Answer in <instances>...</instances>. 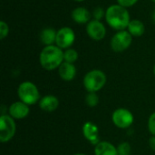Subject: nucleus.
<instances>
[{"instance_id": "1", "label": "nucleus", "mask_w": 155, "mask_h": 155, "mask_svg": "<svg viewBox=\"0 0 155 155\" xmlns=\"http://www.w3.org/2000/svg\"><path fill=\"white\" fill-rule=\"evenodd\" d=\"M105 21L113 29L116 31L125 30L131 21L130 14L127 8L114 4L105 10Z\"/></svg>"}, {"instance_id": "2", "label": "nucleus", "mask_w": 155, "mask_h": 155, "mask_svg": "<svg viewBox=\"0 0 155 155\" xmlns=\"http://www.w3.org/2000/svg\"><path fill=\"white\" fill-rule=\"evenodd\" d=\"M39 62L41 66L47 71L58 69L64 62V50L56 45L45 46L40 53Z\"/></svg>"}, {"instance_id": "3", "label": "nucleus", "mask_w": 155, "mask_h": 155, "mask_svg": "<svg viewBox=\"0 0 155 155\" xmlns=\"http://www.w3.org/2000/svg\"><path fill=\"white\" fill-rule=\"evenodd\" d=\"M107 81L106 74L99 69L89 71L84 77L83 83L88 93H97L102 90Z\"/></svg>"}, {"instance_id": "4", "label": "nucleus", "mask_w": 155, "mask_h": 155, "mask_svg": "<svg viewBox=\"0 0 155 155\" xmlns=\"http://www.w3.org/2000/svg\"><path fill=\"white\" fill-rule=\"evenodd\" d=\"M17 95L19 101H22L29 106L35 104L41 99L37 86L30 81H25L19 84L17 88Z\"/></svg>"}, {"instance_id": "5", "label": "nucleus", "mask_w": 155, "mask_h": 155, "mask_svg": "<svg viewBox=\"0 0 155 155\" xmlns=\"http://www.w3.org/2000/svg\"><path fill=\"white\" fill-rule=\"evenodd\" d=\"M16 132L15 119L9 114H1L0 116V142L8 143L13 139Z\"/></svg>"}, {"instance_id": "6", "label": "nucleus", "mask_w": 155, "mask_h": 155, "mask_svg": "<svg viewBox=\"0 0 155 155\" xmlns=\"http://www.w3.org/2000/svg\"><path fill=\"white\" fill-rule=\"evenodd\" d=\"M133 42V35L127 30L117 31L111 39V48L114 52L122 53L127 50Z\"/></svg>"}, {"instance_id": "7", "label": "nucleus", "mask_w": 155, "mask_h": 155, "mask_svg": "<svg viewBox=\"0 0 155 155\" xmlns=\"http://www.w3.org/2000/svg\"><path fill=\"white\" fill-rule=\"evenodd\" d=\"M134 117L131 111L125 108H118L114 111L112 114V121L114 124L120 129H127L134 123Z\"/></svg>"}, {"instance_id": "8", "label": "nucleus", "mask_w": 155, "mask_h": 155, "mask_svg": "<svg viewBox=\"0 0 155 155\" xmlns=\"http://www.w3.org/2000/svg\"><path fill=\"white\" fill-rule=\"evenodd\" d=\"M75 41V33L69 26L61 27L56 34L55 45L63 50L71 48Z\"/></svg>"}, {"instance_id": "9", "label": "nucleus", "mask_w": 155, "mask_h": 155, "mask_svg": "<svg viewBox=\"0 0 155 155\" xmlns=\"http://www.w3.org/2000/svg\"><path fill=\"white\" fill-rule=\"evenodd\" d=\"M86 33L93 40L100 41L105 37L106 28L101 21L93 19L86 25Z\"/></svg>"}, {"instance_id": "10", "label": "nucleus", "mask_w": 155, "mask_h": 155, "mask_svg": "<svg viewBox=\"0 0 155 155\" xmlns=\"http://www.w3.org/2000/svg\"><path fill=\"white\" fill-rule=\"evenodd\" d=\"M9 115L15 120H21L27 117L30 113L29 105L23 103L22 101H17L13 103L8 108Z\"/></svg>"}, {"instance_id": "11", "label": "nucleus", "mask_w": 155, "mask_h": 155, "mask_svg": "<svg viewBox=\"0 0 155 155\" xmlns=\"http://www.w3.org/2000/svg\"><path fill=\"white\" fill-rule=\"evenodd\" d=\"M83 134L84 136V138L90 142L92 144H98L101 140H100V136H99V128L98 126L93 123V122H86L84 125H83Z\"/></svg>"}, {"instance_id": "12", "label": "nucleus", "mask_w": 155, "mask_h": 155, "mask_svg": "<svg viewBox=\"0 0 155 155\" xmlns=\"http://www.w3.org/2000/svg\"><path fill=\"white\" fill-rule=\"evenodd\" d=\"M59 106V100L56 96L47 94L43 96L39 101V107L41 110L46 113L54 112Z\"/></svg>"}, {"instance_id": "13", "label": "nucleus", "mask_w": 155, "mask_h": 155, "mask_svg": "<svg viewBox=\"0 0 155 155\" xmlns=\"http://www.w3.org/2000/svg\"><path fill=\"white\" fill-rule=\"evenodd\" d=\"M58 74L62 80L70 82L76 76V67L74 64L64 62L58 68Z\"/></svg>"}, {"instance_id": "14", "label": "nucleus", "mask_w": 155, "mask_h": 155, "mask_svg": "<svg viewBox=\"0 0 155 155\" xmlns=\"http://www.w3.org/2000/svg\"><path fill=\"white\" fill-rule=\"evenodd\" d=\"M71 16L76 24H80V25L86 24L87 25L91 21L92 14L87 8L79 6V7L74 8L72 11Z\"/></svg>"}, {"instance_id": "15", "label": "nucleus", "mask_w": 155, "mask_h": 155, "mask_svg": "<svg viewBox=\"0 0 155 155\" xmlns=\"http://www.w3.org/2000/svg\"><path fill=\"white\" fill-rule=\"evenodd\" d=\"M94 155H118L117 148L109 142L101 141L95 145Z\"/></svg>"}, {"instance_id": "16", "label": "nucleus", "mask_w": 155, "mask_h": 155, "mask_svg": "<svg viewBox=\"0 0 155 155\" xmlns=\"http://www.w3.org/2000/svg\"><path fill=\"white\" fill-rule=\"evenodd\" d=\"M57 31L53 27H46L40 33V40L45 46L55 45Z\"/></svg>"}, {"instance_id": "17", "label": "nucleus", "mask_w": 155, "mask_h": 155, "mask_svg": "<svg viewBox=\"0 0 155 155\" xmlns=\"http://www.w3.org/2000/svg\"><path fill=\"white\" fill-rule=\"evenodd\" d=\"M127 31L133 35V37H140L145 33V25L141 20L133 19L129 23Z\"/></svg>"}, {"instance_id": "18", "label": "nucleus", "mask_w": 155, "mask_h": 155, "mask_svg": "<svg viewBox=\"0 0 155 155\" xmlns=\"http://www.w3.org/2000/svg\"><path fill=\"white\" fill-rule=\"evenodd\" d=\"M78 52L75 49L73 48H68L65 51H64V62L70 63V64H74V62L77 61L78 59Z\"/></svg>"}, {"instance_id": "19", "label": "nucleus", "mask_w": 155, "mask_h": 155, "mask_svg": "<svg viewBox=\"0 0 155 155\" xmlns=\"http://www.w3.org/2000/svg\"><path fill=\"white\" fill-rule=\"evenodd\" d=\"M85 104L89 107H95L99 104V96L97 93H88L85 96Z\"/></svg>"}, {"instance_id": "20", "label": "nucleus", "mask_w": 155, "mask_h": 155, "mask_svg": "<svg viewBox=\"0 0 155 155\" xmlns=\"http://www.w3.org/2000/svg\"><path fill=\"white\" fill-rule=\"evenodd\" d=\"M118 155H131V145L129 143L124 142L117 147Z\"/></svg>"}, {"instance_id": "21", "label": "nucleus", "mask_w": 155, "mask_h": 155, "mask_svg": "<svg viewBox=\"0 0 155 155\" xmlns=\"http://www.w3.org/2000/svg\"><path fill=\"white\" fill-rule=\"evenodd\" d=\"M92 15H93L94 20L101 21L104 17H105V11L104 10V8H102L100 6H97L96 8L94 9V11L92 13Z\"/></svg>"}, {"instance_id": "22", "label": "nucleus", "mask_w": 155, "mask_h": 155, "mask_svg": "<svg viewBox=\"0 0 155 155\" xmlns=\"http://www.w3.org/2000/svg\"><path fill=\"white\" fill-rule=\"evenodd\" d=\"M9 34V25L5 21H0V39H5Z\"/></svg>"}, {"instance_id": "23", "label": "nucleus", "mask_w": 155, "mask_h": 155, "mask_svg": "<svg viewBox=\"0 0 155 155\" xmlns=\"http://www.w3.org/2000/svg\"><path fill=\"white\" fill-rule=\"evenodd\" d=\"M148 129L152 135L155 136V113H153L148 120Z\"/></svg>"}, {"instance_id": "24", "label": "nucleus", "mask_w": 155, "mask_h": 155, "mask_svg": "<svg viewBox=\"0 0 155 155\" xmlns=\"http://www.w3.org/2000/svg\"><path fill=\"white\" fill-rule=\"evenodd\" d=\"M139 0H117V4L125 8H129L134 5Z\"/></svg>"}, {"instance_id": "25", "label": "nucleus", "mask_w": 155, "mask_h": 155, "mask_svg": "<svg viewBox=\"0 0 155 155\" xmlns=\"http://www.w3.org/2000/svg\"><path fill=\"white\" fill-rule=\"evenodd\" d=\"M149 145L151 147V149L153 151H155V136L153 135L150 139H149Z\"/></svg>"}, {"instance_id": "26", "label": "nucleus", "mask_w": 155, "mask_h": 155, "mask_svg": "<svg viewBox=\"0 0 155 155\" xmlns=\"http://www.w3.org/2000/svg\"><path fill=\"white\" fill-rule=\"evenodd\" d=\"M153 21L155 22V9L154 11H153Z\"/></svg>"}, {"instance_id": "27", "label": "nucleus", "mask_w": 155, "mask_h": 155, "mask_svg": "<svg viewBox=\"0 0 155 155\" xmlns=\"http://www.w3.org/2000/svg\"><path fill=\"white\" fill-rule=\"evenodd\" d=\"M74 1H75V2H79V3H81V2H84V1H85V0H74Z\"/></svg>"}, {"instance_id": "28", "label": "nucleus", "mask_w": 155, "mask_h": 155, "mask_svg": "<svg viewBox=\"0 0 155 155\" xmlns=\"http://www.w3.org/2000/svg\"><path fill=\"white\" fill-rule=\"evenodd\" d=\"M74 155H87V154H85V153H75V154H74Z\"/></svg>"}, {"instance_id": "29", "label": "nucleus", "mask_w": 155, "mask_h": 155, "mask_svg": "<svg viewBox=\"0 0 155 155\" xmlns=\"http://www.w3.org/2000/svg\"><path fill=\"white\" fill-rule=\"evenodd\" d=\"M153 74H154V75H155V64H154V66H153Z\"/></svg>"}, {"instance_id": "30", "label": "nucleus", "mask_w": 155, "mask_h": 155, "mask_svg": "<svg viewBox=\"0 0 155 155\" xmlns=\"http://www.w3.org/2000/svg\"><path fill=\"white\" fill-rule=\"evenodd\" d=\"M152 1H153V3H155V0H152Z\"/></svg>"}]
</instances>
